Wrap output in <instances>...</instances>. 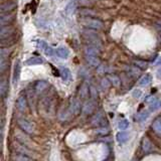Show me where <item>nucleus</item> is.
<instances>
[{
  "label": "nucleus",
  "mask_w": 161,
  "mask_h": 161,
  "mask_svg": "<svg viewBox=\"0 0 161 161\" xmlns=\"http://www.w3.org/2000/svg\"><path fill=\"white\" fill-rule=\"evenodd\" d=\"M80 23L86 28H90V29L101 30L104 28V23L102 20L92 16H83L80 18Z\"/></svg>",
  "instance_id": "1"
},
{
  "label": "nucleus",
  "mask_w": 161,
  "mask_h": 161,
  "mask_svg": "<svg viewBox=\"0 0 161 161\" xmlns=\"http://www.w3.org/2000/svg\"><path fill=\"white\" fill-rule=\"evenodd\" d=\"M82 36L84 39L89 43V45H95V47H100L102 45V42H101L100 36L97 34V32L93 31L90 28L84 29V31L82 32Z\"/></svg>",
  "instance_id": "2"
},
{
  "label": "nucleus",
  "mask_w": 161,
  "mask_h": 161,
  "mask_svg": "<svg viewBox=\"0 0 161 161\" xmlns=\"http://www.w3.org/2000/svg\"><path fill=\"white\" fill-rule=\"evenodd\" d=\"M17 125L19 126V128L21 129L23 132L27 134H33L34 133V126L27 121L26 119L20 118L17 120Z\"/></svg>",
  "instance_id": "3"
},
{
  "label": "nucleus",
  "mask_w": 161,
  "mask_h": 161,
  "mask_svg": "<svg viewBox=\"0 0 161 161\" xmlns=\"http://www.w3.org/2000/svg\"><path fill=\"white\" fill-rule=\"evenodd\" d=\"M69 110L72 115L77 116L80 114V112L82 111V108H80V100L77 98H70L69 100Z\"/></svg>",
  "instance_id": "4"
},
{
  "label": "nucleus",
  "mask_w": 161,
  "mask_h": 161,
  "mask_svg": "<svg viewBox=\"0 0 161 161\" xmlns=\"http://www.w3.org/2000/svg\"><path fill=\"white\" fill-rule=\"evenodd\" d=\"M91 124L97 127H105V125H107V120L102 113H97L91 119Z\"/></svg>",
  "instance_id": "5"
},
{
  "label": "nucleus",
  "mask_w": 161,
  "mask_h": 161,
  "mask_svg": "<svg viewBox=\"0 0 161 161\" xmlns=\"http://www.w3.org/2000/svg\"><path fill=\"white\" fill-rule=\"evenodd\" d=\"M15 27L12 25H5V26H1L0 29V39H5L15 34Z\"/></svg>",
  "instance_id": "6"
},
{
  "label": "nucleus",
  "mask_w": 161,
  "mask_h": 161,
  "mask_svg": "<svg viewBox=\"0 0 161 161\" xmlns=\"http://www.w3.org/2000/svg\"><path fill=\"white\" fill-rule=\"evenodd\" d=\"M15 18H16V15L13 13H1V16H0V24L1 26H5V25H11Z\"/></svg>",
  "instance_id": "7"
},
{
  "label": "nucleus",
  "mask_w": 161,
  "mask_h": 161,
  "mask_svg": "<svg viewBox=\"0 0 161 161\" xmlns=\"http://www.w3.org/2000/svg\"><path fill=\"white\" fill-rule=\"evenodd\" d=\"M42 109L45 113L47 115L48 114H53V109H54V106H53V100L52 98H44L42 101Z\"/></svg>",
  "instance_id": "8"
},
{
  "label": "nucleus",
  "mask_w": 161,
  "mask_h": 161,
  "mask_svg": "<svg viewBox=\"0 0 161 161\" xmlns=\"http://www.w3.org/2000/svg\"><path fill=\"white\" fill-rule=\"evenodd\" d=\"M96 107H97V104H96L95 100H91L86 102L82 108V113L84 115H91L94 113V111L96 110Z\"/></svg>",
  "instance_id": "9"
},
{
  "label": "nucleus",
  "mask_w": 161,
  "mask_h": 161,
  "mask_svg": "<svg viewBox=\"0 0 161 161\" xmlns=\"http://www.w3.org/2000/svg\"><path fill=\"white\" fill-rule=\"evenodd\" d=\"M15 8H17V3L15 1H12V0H9V1L3 2L1 5H0V11L1 13H8L11 12Z\"/></svg>",
  "instance_id": "10"
},
{
  "label": "nucleus",
  "mask_w": 161,
  "mask_h": 161,
  "mask_svg": "<svg viewBox=\"0 0 161 161\" xmlns=\"http://www.w3.org/2000/svg\"><path fill=\"white\" fill-rule=\"evenodd\" d=\"M14 150L16 151L17 153H20V154H23V155H26V156H29V157H32L34 156L33 152L31 150H29L27 148V146H25L23 144H17V145H14L13 146Z\"/></svg>",
  "instance_id": "11"
},
{
  "label": "nucleus",
  "mask_w": 161,
  "mask_h": 161,
  "mask_svg": "<svg viewBox=\"0 0 161 161\" xmlns=\"http://www.w3.org/2000/svg\"><path fill=\"white\" fill-rule=\"evenodd\" d=\"M85 55H89V57H99L101 54V49L95 45H87L85 47Z\"/></svg>",
  "instance_id": "12"
},
{
  "label": "nucleus",
  "mask_w": 161,
  "mask_h": 161,
  "mask_svg": "<svg viewBox=\"0 0 161 161\" xmlns=\"http://www.w3.org/2000/svg\"><path fill=\"white\" fill-rule=\"evenodd\" d=\"M27 105H28V101L26 97L23 95L19 96L16 101V108L18 109L19 112H25L27 109Z\"/></svg>",
  "instance_id": "13"
},
{
  "label": "nucleus",
  "mask_w": 161,
  "mask_h": 161,
  "mask_svg": "<svg viewBox=\"0 0 161 161\" xmlns=\"http://www.w3.org/2000/svg\"><path fill=\"white\" fill-rule=\"evenodd\" d=\"M20 73H21V64H20V60H16L14 64V68H13V75H12V80H13V84H17L19 78H20Z\"/></svg>",
  "instance_id": "14"
},
{
  "label": "nucleus",
  "mask_w": 161,
  "mask_h": 161,
  "mask_svg": "<svg viewBox=\"0 0 161 161\" xmlns=\"http://www.w3.org/2000/svg\"><path fill=\"white\" fill-rule=\"evenodd\" d=\"M49 84L47 80H37L34 85V92L36 94H42L45 90L48 89Z\"/></svg>",
  "instance_id": "15"
},
{
  "label": "nucleus",
  "mask_w": 161,
  "mask_h": 161,
  "mask_svg": "<svg viewBox=\"0 0 161 161\" xmlns=\"http://www.w3.org/2000/svg\"><path fill=\"white\" fill-rule=\"evenodd\" d=\"M17 42V38L15 36V34L10 36L8 38L5 39H0V44H1V47H11L12 45Z\"/></svg>",
  "instance_id": "16"
},
{
  "label": "nucleus",
  "mask_w": 161,
  "mask_h": 161,
  "mask_svg": "<svg viewBox=\"0 0 161 161\" xmlns=\"http://www.w3.org/2000/svg\"><path fill=\"white\" fill-rule=\"evenodd\" d=\"M8 88H9L8 87V80L5 78H2L1 82H0V95H1V97L3 99L7 96Z\"/></svg>",
  "instance_id": "17"
},
{
  "label": "nucleus",
  "mask_w": 161,
  "mask_h": 161,
  "mask_svg": "<svg viewBox=\"0 0 161 161\" xmlns=\"http://www.w3.org/2000/svg\"><path fill=\"white\" fill-rule=\"evenodd\" d=\"M142 149L145 153H149L152 151L153 149V144L150 141V139L148 137H144L142 139Z\"/></svg>",
  "instance_id": "18"
},
{
  "label": "nucleus",
  "mask_w": 161,
  "mask_h": 161,
  "mask_svg": "<svg viewBox=\"0 0 161 161\" xmlns=\"http://www.w3.org/2000/svg\"><path fill=\"white\" fill-rule=\"evenodd\" d=\"M161 108V101H159L156 98H152L149 101V111L150 112H154Z\"/></svg>",
  "instance_id": "19"
},
{
  "label": "nucleus",
  "mask_w": 161,
  "mask_h": 161,
  "mask_svg": "<svg viewBox=\"0 0 161 161\" xmlns=\"http://www.w3.org/2000/svg\"><path fill=\"white\" fill-rule=\"evenodd\" d=\"M85 58H86V62H87L88 64L91 65V67L97 68L101 64L99 57H89V55H85Z\"/></svg>",
  "instance_id": "20"
},
{
  "label": "nucleus",
  "mask_w": 161,
  "mask_h": 161,
  "mask_svg": "<svg viewBox=\"0 0 161 161\" xmlns=\"http://www.w3.org/2000/svg\"><path fill=\"white\" fill-rule=\"evenodd\" d=\"M79 94H80V97L82 99H87L90 95V87L86 83L82 84L79 91Z\"/></svg>",
  "instance_id": "21"
},
{
  "label": "nucleus",
  "mask_w": 161,
  "mask_h": 161,
  "mask_svg": "<svg viewBox=\"0 0 161 161\" xmlns=\"http://www.w3.org/2000/svg\"><path fill=\"white\" fill-rule=\"evenodd\" d=\"M55 54H57L58 58L65 59V58H69V49H68L67 47H58V48L55 49Z\"/></svg>",
  "instance_id": "22"
},
{
  "label": "nucleus",
  "mask_w": 161,
  "mask_h": 161,
  "mask_svg": "<svg viewBox=\"0 0 161 161\" xmlns=\"http://www.w3.org/2000/svg\"><path fill=\"white\" fill-rule=\"evenodd\" d=\"M107 78L109 79L110 83L112 84V85L114 86V87L119 88L120 86H121V80H120V78L118 77L117 75H115V74H111L110 75H108Z\"/></svg>",
  "instance_id": "23"
},
{
  "label": "nucleus",
  "mask_w": 161,
  "mask_h": 161,
  "mask_svg": "<svg viewBox=\"0 0 161 161\" xmlns=\"http://www.w3.org/2000/svg\"><path fill=\"white\" fill-rule=\"evenodd\" d=\"M43 63V60L42 58H38V57H32L28 59L25 60V64L26 65H36V64H42Z\"/></svg>",
  "instance_id": "24"
},
{
  "label": "nucleus",
  "mask_w": 161,
  "mask_h": 161,
  "mask_svg": "<svg viewBox=\"0 0 161 161\" xmlns=\"http://www.w3.org/2000/svg\"><path fill=\"white\" fill-rule=\"evenodd\" d=\"M152 129L156 134L161 136V118L154 120V122L152 123Z\"/></svg>",
  "instance_id": "25"
},
{
  "label": "nucleus",
  "mask_w": 161,
  "mask_h": 161,
  "mask_svg": "<svg viewBox=\"0 0 161 161\" xmlns=\"http://www.w3.org/2000/svg\"><path fill=\"white\" fill-rule=\"evenodd\" d=\"M60 77L64 80V82H69L72 79V75H70L69 69L67 68H62L60 69Z\"/></svg>",
  "instance_id": "26"
},
{
  "label": "nucleus",
  "mask_w": 161,
  "mask_h": 161,
  "mask_svg": "<svg viewBox=\"0 0 161 161\" xmlns=\"http://www.w3.org/2000/svg\"><path fill=\"white\" fill-rule=\"evenodd\" d=\"M75 7H77V2H75V0H72V1H69L67 6H65L64 11L68 15H70V14H73Z\"/></svg>",
  "instance_id": "27"
},
{
  "label": "nucleus",
  "mask_w": 161,
  "mask_h": 161,
  "mask_svg": "<svg viewBox=\"0 0 161 161\" xmlns=\"http://www.w3.org/2000/svg\"><path fill=\"white\" fill-rule=\"evenodd\" d=\"M151 80H152V77H151L149 74H147V75H143V77L140 79L139 86H140V87H146V86H148L151 83Z\"/></svg>",
  "instance_id": "28"
},
{
  "label": "nucleus",
  "mask_w": 161,
  "mask_h": 161,
  "mask_svg": "<svg viewBox=\"0 0 161 161\" xmlns=\"http://www.w3.org/2000/svg\"><path fill=\"white\" fill-rule=\"evenodd\" d=\"M116 138H117V141L119 143H125L126 141L128 140L129 138V135L127 132H124V131H120L119 133H117V136H116Z\"/></svg>",
  "instance_id": "29"
},
{
  "label": "nucleus",
  "mask_w": 161,
  "mask_h": 161,
  "mask_svg": "<svg viewBox=\"0 0 161 161\" xmlns=\"http://www.w3.org/2000/svg\"><path fill=\"white\" fill-rule=\"evenodd\" d=\"M149 115H150L149 111L144 110V111H142V112H140L139 114H137V116H136V120H137L138 122L142 123V122H144V121L147 120V118L149 117Z\"/></svg>",
  "instance_id": "30"
},
{
  "label": "nucleus",
  "mask_w": 161,
  "mask_h": 161,
  "mask_svg": "<svg viewBox=\"0 0 161 161\" xmlns=\"http://www.w3.org/2000/svg\"><path fill=\"white\" fill-rule=\"evenodd\" d=\"M80 13L82 16H92V17H95L96 16V11L92 9H89V8H82L80 10Z\"/></svg>",
  "instance_id": "31"
},
{
  "label": "nucleus",
  "mask_w": 161,
  "mask_h": 161,
  "mask_svg": "<svg viewBox=\"0 0 161 161\" xmlns=\"http://www.w3.org/2000/svg\"><path fill=\"white\" fill-rule=\"evenodd\" d=\"M12 159H13L14 161H32L31 159L29 158V156L23 155V154H20V153L13 154V155H12Z\"/></svg>",
  "instance_id": "32"
},
{
  "label": "nucleus",
  "mask_w": 161,
  "mask_h": 161,
  "mask_svg": "<svg viewBox=\"0 0 161 161\" xmlns=\"http://www.w3.org/2000/svg\"><path fill=\"white\" fill-rule=\"evenodd\" d=\"M9 67V62L7 58H1V63H0V70H1V74H4L6 72V69Z\"/></svg>",
  "instance_id": "33"
},
{
  "label": "nucleus",
  "mask_w": 161,
  "mask_h": 161,
  "mask_svg": "<svg viewBox=\"0 0 161 161\" xmlns=\"http://www.w3.org/2000/svg\"><path fill=\"white\" fill-rule=\"evenodd\" d=\"M11 48L9 47H1L0 50V55H1V58H8L9 54L11 53Z\"/></svg>",
  "instance_id": "34"
},
{
  "label": "nucleus",
  "mask_w": 161,
  "mask_h": 161,
  "mask_svg": "<svg viewBox=\"0 0 161 161\" xmlns=\"http://www.w3.org/2000/svg\"><path fill=\"white\" fill-rule=\"evenodd\" d=\"M135 65L136 67H138L140 69H147V63L144 62V60H140V59H137V60H135Z\"/></svg>",
  "instance_id": "35"
},
{
  "label": "nucleus",
  "mask_w": 161,
  "mask_h": 161,
  "mask_svg": "<svg viewBox=\"0 0 161 161\" xmlns=\"http://www.w3.org/2000/svg\"><path fill=\"white\" fill-rule=\"evenodd\" d=\"M118 127H119V129L120 130H126L128 127H129V122L127 120H125V119H123V120H121L120 122H119V124H118Z\"/></svg>",
  "instance_id": "36"
},
{
  "label": "nucleus",
  "mask_w": 161,
  "mask_h": 161,
  "mask_svg": "<svg viewBox=\"0 0 161 161\" xmlns=\"http://www.w3.org/2000/svg\"><path fill=\"white\" fill-rule=\"evenodd\" d=\"M111 85H112V84L110 83V80H109L108 78H104L102 80V82H101V86H102L103 90H108Z\"/></svg>",
  "instance_id": "37"
},
{
  "label": "nucleus",
  "mask_w": 161,
  "mask_h": 161,
  "mask_svg": "<svg viewBox=\"0 0 161 161\" xmlns=\"http://www.w3.org/2000/svg\"><path fill=\"white\" fill-rule=\"evenodd\" d=\"M90 95H91V98H92L93 100H96L98 98V92H97V90H96V88L94 87V86H91L90 87Z\"/></svg>",
  "instance_id": "38"
},
{
  "label": "nucleus",
  "mask_w": 161,
  "mask_h": 161,
  "mask_svg": "<svg viewBox=\"0 0 161 161\" xmlns=\"http://www.w3.org/2000/svg\"><path fill=\"white\" fill-rule=\"evenodd\" d=\"M96 133L100 134V135H107L109 133V130L107 127H99V129L96 130Z\"/></svg>",
  "instance_id": "39"
},
{
  "label": "nucleus",
  "mask_w": 161,
  "mask_h": 161,
  "mask_svg": "<svg viewBox=\"0 0 161 161\" xmlns=\"http://www.w3.org/2000/svg\"><path fill=\"white\" fill-rule=\"evenodd\" d=\"M44 53L45 54L47 55V57H53V55L55 53V50H53V48L52 47H49V45H47V48L44 49Z\"/></svg>",
  "instance_id": "40"
},
{
  "label": "nucleus",
  "mask_w": 161,
  "mask_h": 161,
  "mask_svg": "<svg viewBox=\"0 0 161 161\" xmlns=\"http://www.w3.org/2000/svg\"><path fill=\"white\" fill-rule=\"evenodd\" d=\"M154 27H155L156 31H157V33L159 34V36L161 38V21H156L154 23Z\"/></svg>",
  "instance_id": "41"
},
{
  "label": "nucleus",
  "mask_w": 161,
  "mask_h": 161,
  "mask_svg": "<svg viewBox=\"0 0 161 161\" xmlns=\"http://www.w3.org/2000/svg\"><path fill=\"white\" fill-rule=\"evenodd\" d=\"M47 43L45 42L44 40H39V42H38V47H39L40 49L44 50L45 48H47Z\"/></svg>",
  "instance_id": "42"
},
{
  "label": "nucleus",
  "mask_w": 161,
  "mask_h": 161,
  "mask_svg": "<svg viewBox=\"0 0 161 161\" xmlns=\"http://www.w3.org/2000/svg\"><path fill=\"white\" fill-rule=\"evenodd\" d=\"M141 95H142V92H141L140 90H135L133 92V97L136 99H139L141 97Z\"/></svg>",
  "instance_id": "43"
},
{
  "label": "nucleus",
  "mask_w": 161,
  "mask_h": 161,
  "mask_svg": "<svg viewBox=\"0 0 161 161\" xmlns=\"http://www.w3.org/2000/svg\"><path fill=\"white\" fill-rule=\"evenodd\" d=\"M156 75H157V78L161 80V68L157 70V74H156Z\"/></svg>",
  "instance_id": "44"
}]
</instances>
